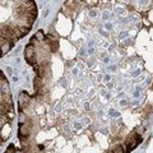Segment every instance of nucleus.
<instances>
[{"label": "nucleus", "instance_id": "1", "mask_svg": "<svg viewBox=\"0 0 153 153\" xmlns=\"http://www.w3.org/2000/svg\"><path fill=\"white\" fill-rule=\"evenodd\" d=\"M25 56H26V60L28 64H31L35 66L36 65V56H35V49L31 44H28L25 49Z\"/></svg>", "mask_w": 153, "mask_h": 153}, {"label": "nucleus", "instance_id": "2", "mask_svg": "<svg viewBox=\"0 0 153 153\" xmlns=\"http://www.w3.org/2000/svg\"><path fill=\"white\" fill-rule=\"evenodd\" d=\"M30 134H31V129L27 124H21L19 125V137H21V139H28Z\"/></svg>", "mask_w": 153, "mask_h": 153}, {"label": "nucleus", "instance_id": "3", "mask_svg": "<svg viewBox=\"0 0 153 153\" xmlns=\"http://www.w3.org/2000/svg\"><path fill=\"white\" fill-rule=\"evenodd\" d=\"M30 96H28L26 92H21L19 93V97H18V103H19V107L23 108L26 107L28 103H30Z\"/></svg>", "mask_w": 153, "mask_h": 153}, {"label": "nucleus", "instance_id": "4", "mask_svg": "<svg viewBox=\"0 0 153 153\" xmlns=\"http://www.w3.org/2000/svg\"><path fill=\"white\" fill-rule=\"evenodd\" d=\"M0 42H1V54H3V55H5L7 52L10 50V47H12L13 44H12V42H9L8 40H5L4 37L0 38Z\"/></svg>", "mask_w": 153, "mask_h": 153}, {"label": "nucleus", "instance_id": "5", "mask_svg": "<svg viewBox=\"0 0 153 153\" xmlns=\"http://www.w3.org/2000/svg\"><path fill=\"white\" fill-rule=\"evenodd\" d=\"M17 27L19 28V31H21V32H22V33H23V35H25V36L27 35L28 32L31 31V28H32L31 26H28V25H27V26H17Z\"/></svg>", "mask_w": 153, "mask_h": 153}, {"label": "nucleus", "instance_id": "6", "mask_svg": "<svg viewBox=\"0 0 153 153\" xmlns=\"http://www.w3.org/2000/svg\"><path fill=\"white\" fill-rule=\"evenodd\" d=\"M42 87V82H41V78L40 76H36V79H35V91H38V89H41Z\"/></svg>", "mask_w": 153, "mask_h": 153}, {"label": "nucleus", "instance_id": "7", "mask_svg": "<svg viewBox=\"0 0 153 153\" xmlns=\"http://www.w3.org/2000/svg\"><path fill=\"white\" fill-rule=\"evenodd\" d=\"M35 37H36L37 41H45V36H44V32H42V31H37Z\"/></svg>", "mask_w": 153, "mask_h": 153}, {"label": "nucleus", "instance_id": "8", "mask_svg": "<svg viewBox=\"0 0 153 153\" xmlns=\"http://www.w3.org/2000/svg\"><path fill=\"white\" fill-rule=\"evenodd\" d=\"M114 153H125V151L123 149V147H121V144L120 146H116L114 148V151H112Z\"/></svg>", "mask_w": 153, "mask_h": 153}, {"label": "nucleus", "instance_id": "9", "mask_svg": "<svg viewBox=\"0 0 153 153\" xmlns=\"http://www.w3.org/2000/svg\"><path fill=\"white\" fill-rule=\"evenodd\" d=\"M51 50L52 51H56L57 50V42H52V44H51Z\"/></svg>", "mask_w": 153, "mask_h": 153}, {"label": "nucleus", "instance_id": "10", "mask_svg": "<svg viewBox=\"0 0 153 153\" xmlns=\"http://www.w3.org/2000/svg\"><path fill=\"white\" fill-rule=\"evenodd\" d=\"M143 130H144L143 128H137V129H135V131H134V133H135V134H139V135H140V134L143 133Z\"/></svg>", "mask_w": 153, "mask_h": 153}, {"label": "nucleus", "instance_id": "11", "mask_svg": "<svg viewBox=\"0 0 153 153\" xmlns=\"http://www.w3.org/2000/svg\"><path fill=\"white\" fill-rule=\"evenodd\" d=\"M108 153H114V152H108Z\"/></svg>", "mask_w": 153, "mask_h": 153}]
</instances>
